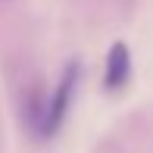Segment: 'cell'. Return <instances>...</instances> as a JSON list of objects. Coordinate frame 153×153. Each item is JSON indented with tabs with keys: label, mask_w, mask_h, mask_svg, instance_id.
I'll list each match as a JSON object with an SVG mask.
<instances>
[{
	"label": "cell",
	"mask_w": 153,
	"mask_h": 153,
	"mask_svg": "<svg viewBox=\"0 0 153 153\" xmlns=\"http://www.w3.org/2000/svg\"><path fill=\"white\" fill-rule=\"evenodd\" d=\"M75 85H78V66H66V72L59 75L56 88H53L50 100H47V109H44V134H56L62 128L69 116V106H72V94H75Z\"/></svg>",
	"instance_id": "cell-1"
},
{
	"label": "cell",
	"mask_w": 153,
	"mask_h": 153,
	"mask_svg": "<svg viewBox=\"0 0 153 153\" xmlns=\"http://www.w3.org/2000/svg\"><path fill=\"white\" fill-rule=\"evenodd\" d=\"M128 75H131V53H128V44L116 41L106 53V72H103V85L106 91H122L128 85Z\"/></svg>",
	"instance_id": "cell-2"
}]
</instances>
